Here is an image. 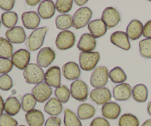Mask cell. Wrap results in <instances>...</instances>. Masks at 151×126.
I'll return each instance as SVG.
<instances>
[{
  "label": "cell",
  "instance_id": "41",
  "mask_svg": "<svg viewBox=\"0 0 151 126\" xmlns=\"http://www.w3.org/2000/svg\"><path fill=\"white\" fill-rule=\"evenodd\" d=\"M0 126H18V122L11 116L3 114L0 117Z\"/></svg>",
  "mask_w": 151,
  "mask_h": 126
},
{
  "label": "cell",
  "instance_id": "36",
  "mask_svg": "<svg viewBox=\"0 0 151 126\" xmlns=\"http://www.w3.org/2000/svg\"><path fill=\"white\" fill-rule=\"evenodd\" d=\"M55 94L61 103H66L69 100L71 92L67 86L61 85L55 89Z\"/></svg>",
  "mask_w": 151,
  "mask_h": 126
},
{
  "label": "cell",
  "instance_id": "13",
  "mask_svg": "<svg viewBox=\"0 0 151 126\" xmlns=\"http://www.w3.org/2000/svg\"><path fill=\"white\" fill-rule=\"evenodd\" d=\"M111 93L110 90L106 87H97L91 90L90 97L97 105H104L111 99Z\"/></svg>",
  "mask_w": 151,
  "mask_h": 126
},
{
  "label": "cell",
  "instance_id": "23",
  "mask_svg": "<svg viewBox=\"0 0 151 126\" xmlns=\"http://www.w3.org/2000/svg\"><path fill=\"white\" fill-rule=\"evenodd\" d=\"M143 26L142 23L140 21L134 19L128 24L127 27L126 34L128 36L131 40L139 39L142 36L143 33Z\"/></svg>",
  "mask_w": 151,
  "mask_h": 126
},
{
  "label": "cell",
  "instance_id": "33",
  "mask_svg": "<svg viewBox=\"0 0 151 126\" xmlns=\"http://www.w3.org/2000/svg\"><path fill=\"white\" fill-rule=\"evenodd\" d=\"M1 22L4 27L7 28H11L16 27V23L18 22L17 13L13 11L5 12L1 15Z\"/></svg>",
  "mask_w": 151,
  "mask_h": 126
},
{
  "label": "cell",
  "instance_id": "31",
  "mask_svg": "<svg viewBox=\"0 0 151 126\" xmlns=\"http://www.w3.org/2000/svg\"><path fill=\"white\" fill-rule=\"evenodd\" d=\"M13 47L12 43L6 39L0 37V57L9 59L13 56Z\"/></svg>",
  "mask_w": 151,
  "mask_h": 126
},
{
  "label": "cell",
  "instance_id": "30",
  "mask_svg": "<svg viewBox=\"0 0 151 126\" xmlns=\"http://www.w3.org/2000/svg\"><path fill=\"white\" fill-rule=\"evenodd\" d=\"M109 76L112 82L114 83H124V82L126 81L127 76L123 70L120 67H115L111 71L109 72Z\"/></svg>",
  "mask_w": 151,
  "mask_h": 126
},
{
  "label": "cell",
  "instance_id": "6",
  "mask_svg": "<svg viewBox=\"0 0 151 126\" xmlns=\"http://www.w3.org/2000/svg\"><path fill=\"white\" fill-rule=\"evenodd\" d=\"M75 40L76 38L73 32L70 31H62L56 37V47L60 50H69L75 45Z\"/></svg>",
  "mask_w": 151,
  "mask_h": 126
},
{
  "label": "cell",
  "instance_id": "18",
  "mask_svg": "<svg viewBox=\"0 0 151 126\" xmlns=\"http://www.w3.org/2000/svg\"><path fill=\"white\" fill-rule=\"evenodd\" d=\"M63 75L68 80H77L81 76V69L76 62H69L62 67Z\"/></svg>",
  "mask_w": 151,
  "mask_h": 126
},
{
  "label": "cell",
  "instance_id": "42",
  "mask_svg": "<svg viewBox=\"0 0 151 126\" xmlns=\"http://www.w3.org/2000/svg\"><path fill=\"white\" fill-rule=\"evenodd\" d=\"M14 4V0H0V8L7 12L13 8Z\"/></svg>",
  "mask_w": 151,
  "mask_h": 126
},
{
  "label": "cell",
  "instance_id": "1",
  "mask_svg": "<svg viewBox=\"0 0 151 126\" xmlns=\"http://www.w3.org/2000/svg\"><path fill=\"white\" fill-rule=\"evenodd\" d=\"M48 28L42 27L34 30L26 39V46L29 51H36L41 48L44 42Z\"/></svg>",
  "mask_w": 151,
  "mask_h": 126
},
{
  "label": "cell",
  "instance_id": "7",
  "mask_svg": "<svg viewBox=\"0 0 151 126\" xmlns=\"http://www.w3.org/2000/svg\"><path fill=\"white\" fill-rule=\"evenodd\" d=\"M71 96L76 100L84 102L87 99L88 95V85L85 82L77 79L71 84Z\"/></svg>",
  "mask_w": 151,
  "mask_h": 126
},
{
  "label": "cell",
  "instance_id": "39",
  "mask_svg": "<svg viewBox=\"0 0 151 126\" xmlns=\"http://www.w3.org/2000/svg\"><path fill=\"white\" fill-rule=\"evenodd\" d=\"M13 87V80L8 74H2L0 76V89L2 90H10Z\"/></svg>",
  "mask_w": 151,
  "mask_h": 126
},
{
  "label": "cell",
  "instance_id": "8",
  "mask_svg": "<svg viewBox=\"0 0 151 126\" xmlns=\"http://www.w3.org/2000/svg\"><path fill=\"white\" fill-rule=\"evenodd\" d=\"M101 19L106 25L107 28H113L120 22V15L117 10L112 7H106L102 13Z\"/></svg>",
  "mask_w": 151,
  "mask_h": 126
},
{
  "label": "cell",
  "instance_id": "44",
  "mask_svg": "<svg viewBox=\"0 0 151 126\" xmlns=\"http://www.w3.org/2000/svg\"><path fill=\"white\" fill-rule=\"evenodd\" d=\"M61 120L60 118L56 117H51L47 119L44 126H60Z\"/></svg>",
  "mask_w": 151,
  "mask_h": 126
},
{
  "label": "cell",
  "instance_id": "35",
  "mask_svg": "<svg viewBox=\"0 0 151 126\" xmlns=\"http://www.w3.org/2000/svg\"><path fill=\"white\" fill-rule=\"evenodd\" d=\"M119 126H139V121L134 114H125L119 118Z\"/></svg>",
  "mask_w": 151,
  "mask_h": 126
},
{
  "label": "cell",
  "instance_id": "10",
  "mask_svg": "<svg viewBox=\"0 0 151 126\" xmlns=\"http://www.w3.org/2000/svg\"><path fill=\"white\" fill-rule=\"evenodd\" d=\"M11 61L16 68L24 70L30 61V53L25 49H19L13 53Z\"/></svg>",
  "mask_w": 151,
  "mask_h": 126
},
{
  "label": "cell",
  "instance_id": "2",
  "mask_svg": "<svg viewBox=\"0 0 151 126\" xmlns=\"http://www.w3.org/2000/svg\"><path fill=\"white\" fill-rule=\"evenodd\" d=\"M44 72L38 64H29L24 70V78L27 84H39L44 79Z\"/></svg>",
  "mask_w": 151,
  "mask_h": 126
},
{
  "label": "cell",
  "instance_id": "51",
  "mask_svg": "<svg viewBox=\"0 0 151 126\" xmlns=\"http://www.w3.org/2000/svg\"><path fill=\"white\" fill-rule=\"evenodd\" d=\"M0 27H1V21H0Z\"/></svg>",
  "mask_w": 151,
  "mask_h": 126
},
{
  "label": "cell",
  "instance_id": "29",
  "mask_svg": "<svg viewBox=\"0 0 151 126\" xmlns=\"http://www.w3.org/2000/svg\"><path fill=\"white\" fill-rule=\"evenodd\" d=\"M55 25L58 29L67 31V29L73 26L72 16L69 14L59 15L55 19Z\"/></svg>",
  "mask_w": 151,
  "mask_h": 126
},
{
  "label": "cell",
  "instance_id": "14",
  "mask_svg": "<svg viewBox=\"0 0 151 126\" xmlns=\"http://www.w3.org/2000/svg\"><path fill=\"white\" fill-rule=\"evenodd\" d=\"M7 39L14 44H22L26 41V34L24 29L21 26H16L6 31Z\"/></svg>",
  "mask_w": 151,
  "mask_h": 126
},
{
  "label": "cell",
  "instance_id": "38",
  "mask_svg": "<svg viewBox=\"0 0 151 126\" xmlns=\"http://www.w3.org/2000/svg\"><path fill=\"white\" fill-rule=\"evenodd\" d=\"M73 5L72 0H58L55 2V8L59 13H68L72 9Z\"/></svg>",
  "mask_w": 151,
  "mask_h": 126
},
{
  "label": "cell",
  "instance_id": "3",
  "mask_svg": "<svg viewBox=\"0 0 151 126\" xmlns=\"http://www.w3.org/2000/svg\"><path fill=\"white\" fill-rule=\"evenodd\" d=\"M100 59L99 52H81L79 55V63L81 69L89 71L95 69Z\"/></svg>",
  "mask_w": 151,
  "mask_h": 126
},
{
  "label": "cell",
  "instance_id": "9",
  "mask_svg": "<svg viewBox=\"0 0 151 126\" xmlns=\"http://www.w3.org/2000/svg\"><path fill=\"white\" fill-rule=\"evenodd\" d=\"M32 94L37 102L40 103L46 102L52 94V89L46 82H41L36 84L32 89Z\"/></svg>",
  "mask_w": 151,
  "mask_h": 126
},
{
  "label": "cell",
  "instance_id": "43",
  "mask_svg": "<svg viewBox=\"0 0 151 126\" xmlns=\"http://www.w3.org/2000/svg\"><path fill=\"white\" fill-rule=\"evenodd\" d=\"M90 126H110V123L106 118L97 117L92 120Z\"/></svg>",
  "mask_w": 151,
  "mask_h": 126
},
{
  "label": "cell",
  "instance_id": "45",
  "mask_svg": "<svg viewBox=\"0 0 151 126\" xmlns=\"http://www.w3.org/2000/svg\"><path fill=\"white\" fill-rule=\"evenodd\" d=\"M142 35L145 38L151 39V20H149L148 22H146L145 25H144Z\"/></svg>",
  "mask_w": 151,
  "mask_h": 126
},
{
  "label": "cell",
  "instance_id": "20",
  "mask_svg": "<svg viewBox=\"0 0 151 126\" xmlns=\"http://www.w3.org/2000/svg\"><path fill=\"white\" fill-rule=\"evenodd\" d=\"M78 48L82 52H92L97 46V41L90 34H84L78 43Z\"/></svg>",
  "mask_w": 151,
  "mask_h": 126
},
{
  "label": "cell",
  "instance_id": "27",
  "mask_svg": "<svg viewBox=\"0 0 151 126\" xmlns=\"http://www.w3.org/2000/svg\"><path fill=\"white\" fill-rule=\"evenodd\" d=\"M132 95L134 100L143 103L147 101L148 97V90L144 84H139L133 88Z\"/></svg>",
  "mask_w": 151,
  "mask_h": 126
},
{
  "label": "cell",
  "instance_id": "34",
  "mask_svg": "<svg viewBox=\"0 0 151 126\" xmlns=\"http://www.w3.org/2000/svg\"><path fill=\"white\" fill-rule=\"evenodd\" d=\"M36 99L34 97L32 93H27L22 98V108L25 112H29L32 110L35 109L36 105Z\"/></svg>",
  "mask_w": 151,
  "mask_h": 126
},
{
  "label": "cell",
  "instance_id": "17",
  "mask_svg": "<svg viewBox=\"0 0 151 126\" xmlns=\"http://www.w3.org/2000/svg\"><path fill=\"white\" fill-rule=\"evenodd\" d=\"M132 89L128 83H121L115 86L113 89V96L116 100L126 101L131 98Z\"/></svg>",
  "mask_w": 151,
  "mask_h": 126
},
{
  "label": "cell",
  "instance_id": "52",
  "mask_svg": "<svg viewBox=\"0 0 151 126\" xmlns=\"http://www.w3.org/2000/svg\"><path fill=\"white\" fill-rule=\"evenodd\" d=\"M19 126H25V125H19Z\"/></svg>",
  "mask_w": 151,
  "mask_h": 126
},
{
  "label": "cell",
  "instance_id": "21",
  "mask_svg": "<svg viewBox=\"0 0 151 126\" xmlns=\"http://www.w3.org/2000/svg\"><path fill=\"white\" fill-rule=\"evenodd\" d=\"M55 4L50 0L42 1L38 7L39 16L44 19H48L52 17L55 13Z\"/></svg>",
  "mask_w": 151,
  "mask_h": 126
},
{
  "label": "cell",
  "instance_id": "37",
  "mask_svg": "<svg viewBox=\"0 0 151 126\" xmlns=\"http://www.w3.org/2000/svg\"><path fill=\"white\" fill-rule=\"evenodd\" d=\"M139 51L142 56L151 59V39L145 38L139 42Z\"/></svg>",
  "mask_w": 151,
  "mask_h": 126
},
{
  "label": "cell",
  "instance_id": "50",
  "mask_svg": "<svg viewBox=\"0 0 151 126\" xmlns=\"http://www.w3.org/2000/svg\"><path fill=\"white\" fill-rule=\"evenodd\" d=\"M147 112L151 116V101L149 102L148 105H147Z\"/></svg>",
  "mask_w": 151,
  "mask_h": 126
},
{
  "label": "cell",
  "instance_id": "48",
  "mask_svg": "<svg viewBox=\"0 0 151 126\" xmlns=\"http://www.w3.org/2000/svg\"><path fill=\"white\" fill-rule=\"evenodd\" d=\"M75 2L78 5L82 6L84 5L85 4H86V3L88 2V1H87V0H75Z\"/></svg>",
  "mask_w": 151,
  "mask_h": 126
},
{
  "label": "cell",
  "instance_id": "49",
  "mask_svg": "<svg viewBox=\"0 0 151 126\" xmlns=\"http://www.w3.org/2000/svg\"><path fill=\"white\" fill-rule=\"evenodd\" d=\"M142 126H151V119H147L142 125Z\"/></svg>",
  "mask_w": 151,
  "mask_h": 126
},
{
  "label": "cell",
  "instance_id": "16",
  "mask_svg": "<svg viewBox=\"0 0 151 126\" xmlns=\"http://www.w3.org/2000/svg\"><path fill=\"white\" fill-rule=\"evenodd\" d=\"M22 21L23 25L27 29L35 30L39 25L41 18L35 11H27L22 13Z\"/></svg>",
  "mask_w": 151,
  "mask_h": 126
},
{
  "label": "cell",
  "instance_id": "4",
  "mask_svg": "<svg viewBox=\"0 0 151 126\" xmlns=\"http://www.w3.org/2000/svg\"><path fill=\"white\" fill-rule=\"evenodd\" d=\"M92 17V11L88 7H83L76 10L72 16L73 27L75 29L84 28L90 22Z\"/></svg>",
  "mask_w": 151,
  "mask_h": 126
},
{
  "label": "cell",
  "instance_id": "40",
  "mask_svg": "<svg viewBox=\"0 0 151 126\" xmlns=\"http://www.w3.org/2000/svg\"><path fill=\"white\" fill-rule=\"evenodd\" d=\"M13 63L9 59L0 57V74H7L13 69Z\"/></svg>",
  "mask_w": 151,
  "mask_h": 126
},
{
  "label": "cell",
  "instance_id": "12",
  "mask_svg": "<svg viewBox=\"0 0 151 126\" xmlns=\"http://www.w3.org/2000/svg\"><path fill=\"white\" fill-rule=\"evenodd\" d=\"M55 59V53L50 47L41 48L37 55V63L41 68H47Z\"/></svg>",
  "mask_w": 151,
  "mask_h": 126
},
{
  "label": "cell",
  "instance_id": "5",
  "mask_svg": "<svg viewBox=\"0 0 151 126\" xmlns=\"http://www.w3.org/2000/svg\"><path fill=\"white\" fill-rule=\"evenodd\" d=\"M109 70L106 66H99L94 70L90 78V84L96 87H103L109 81Z\"/></svg>",
  "mask_w": 151,
  "mask_h": 126
},
{
  "label": "cell",
  "instance_id": "28",
  "mask_svg": "<svg viewBox=\"0 0 151 126\" xmlns=\"http://www.w3.org/2000/svg\"><path fill=\"white\" fill-rule=\"evenodd\" d=\"M96 113V110L93 105L83 103L78 108V116L80 119L86 120L92 118Z\"/></svg>",
  "mask_w": 151,
  "mask_h": 126
},
{
  "label": "cell",
  "instance_id": "11",
  "mask_svg": "<svg viewBox=\"0 0 151 126\" xmlns=\"http://www.w3.org/2000/svg\"><path fill=\"white\" fill-rule=\"evenodd\" d=\"M44 81L50 87H58L61 82V74L58 66H52L47 69L44 74Z\"/></svg>",
  "mask_w": 151,
  "mask_h": 126
},
{
  "label": "cell",
  "instance_id": "46",
  "mask_svg": "<svg viewBox=\"0 0 151 126\" xmlns=\"http://www.w3.org/2000/svg\"><path fill=\"white\" fill-rule=\"evenodd\" d=\"M4 111V102L2 97L0 96V117L3 114V111Z\"/></svg>",
  "mask_w": 151,
  "mask_h": 126
},
{
  "label": "cell",
  "instance_id": "19",
  "mask_svg": "<svg viewBox=\"0 0 151 126\" xmlns=\"http://www.w3.org/2000/svg\"><path fill=\"white\" fill-rule=\"evenodd\" d=\"M121 113V107L114 102H109L102 107V114L106 119H116Z\"/></svg>",
  "mask_w": 151,
  "mask_h": 126
},
{
  "label": "cell",
  "instance_id": "26",
  "mask_svg": "<svg viewBox=\"0 0 151 126\" xmlns=\"http://www.w3.org/2000/svg\"><path fill=\"white\" fill-rule=\"evenodd\" d=\"M22 104L19 102L18 99L14 96H10L4 102V111L6 114L10 116H15L19 112Z\"/></svg>",
  "mask_w": 151,
  "mask_h": 126
},
{
  "label": "cell",
  "instance_id": "25",
  "mask_svg": "<svg viewBox=\"0 0 151 126\" xmlns=\"http://www.w3.org/2000/svg\"><path fill=\"white\" fill-rule=\"evenodd\" d=\"M62 111H63V105L57 98H51L44 105V111L47 114L51 115L52 117L58 116L59 114H61Z\"/></svg>",
  "mask_w": 151,
  "mask_h": 126
},
{
  "label": "cell",
  "instance_id": "32",
  "mask_svg": "<svg viewBox=\"0 0 151 126\" xmlns=\"http://www.w3.org/2000/svg\"><path fill=\"white\" fill-rule=\"evenodd\" d=\"M63 122L65 126H82V122L78 116L69 109H66L64 111Z\"/></svg>",
  "mask_w": 151,
  "mask_h": 126
},
{
  "label": "cell",
  "instance_id": "22",
  "mask_svg": "<svg viewBox=\"0 0 151 126\" xmlns=\"http://www.w3.org/2000/svg\"><path fill=\"white\" fill-rule=\"evenodd\" d=\"M90 34L94 39L103 36L107 32V27L102 19H95L90 22L88 25Z\"/></svg>",
  "mask_w": 151,
  "mask_h": 126
},
{
  "label": "cell",
  "instance_id": "24",
  "mask_svg": "<svg viewBox=\"0 0 151 126\" xmlns=\"http://www.w3.org/2000/svg\"><path fill=\"white\" fill-rule=\"evenodd\" d=\"M29 126H42L44 123V116L41 111L33 109L25 115Z\"/></svg>",
  "mask_w": 151,
  "mask_h": 126
},
{
  "label": "cell",
  "instance_id": "47",
  "mask_svg": "<svg viewBox=\"0 0 151 126\" xmlns=\"http://www.w3.org/2000/svg\"><path fill=\"white\" fill-rule=\"evenodd\" d=\"M26 2L27 3L28 5H30V6H35L37 4L40 3L41 1L39 0H27Z\"/></svg>",
  "mask_w": 151,
  "mask_h": 126
},
{
  "label": "cell",
  "instance_id": "15",
  "mask_svg": "<svg viewBox=\"0 0 151 126\" xmlns=\"http://www.w3.org/2000/svg\"><path fill=\"white\" fill-rule=\"evenodd\" d=\"M111 42L125 50L131 49V43L128 34L124 31H115L111 36Z\"/></svg>",
  "mask_w": 151,
  "mask_h": 126
}]
</instances>
